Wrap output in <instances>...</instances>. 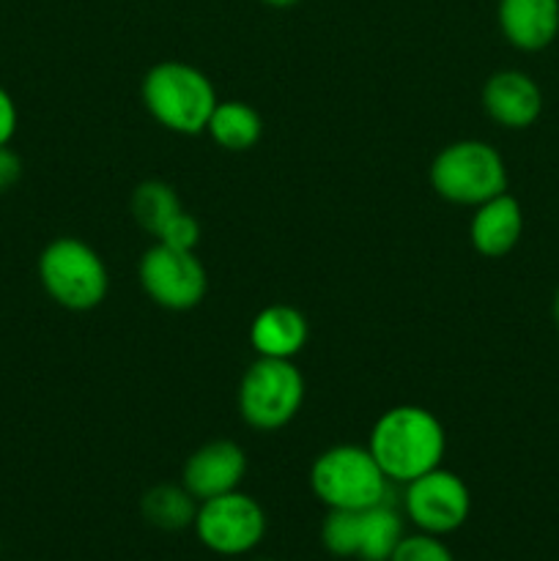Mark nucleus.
Returning <instances> with one entry per match:
<instances>
[{"instance_id":"f3484780","label":"nucleus","mask_w":559,"mask_h":561,"mask_svg":"<svg viewBox=\"0 0 559 561\" xmlns=\"http://www.w3.org/2000/svg\"><path fill=\"white\" fill-rule=\"evenodd\" d=\"M206 131L225 151H247L263 135V121L258 110L244 102H219L208 118Z\"/></svg>"},{"instance_id":"1a4fd4ad","label":"nucleus","mask_w":559,"mask_h":561,"mask_svg":"<svg viewBox=\"0 0 559 561\" xmlns=\"http://www.w3.org/2000/svg\"><path fill=\"white\" fill-rule=\"evenodd\" d=\"M140 288L157 301L159 307L173 312L192 310L203 301L208 290V277L203 263L192 250H175L168 244H153L142 252L137 266Z\"/></svg>"},{"instance_id":"5701e85b","label":"nucleus","mask_w":559,"mask_h":561,"mask_svg":"<svg viewBox=\"0 0 559 561\" xmlns=\"http://www.w3.org/2000/svg\"><path fill=\"white\" fill-rule=\"evenodd\" d=\"M20 175H22L20 157H16L9 146H0V195L9 192L11 186L20 181Z\"/></svg>"},{"instance_id":"9b49d317","label":"nucleus","mask_w":559,"mask_h":561,"mask_svg":"<svg viewBox=\"0 0 559 561\" xmlns=\"http://www.w3.org/2000/svg\"><path fill=\"white\" fill-rule=\"evenodd\" d=\"M482 107L504 129H529L543 113V91L526 71L504 69L488 77Z\"/></svg>"},{"instance_id":"412c9836","label":"nucleus","mask_w":559,"mask_h":561,"mask_svg":"<svg viewBox=\"0 0 559 561\" xmlns=\"http://www.w3.org/2000/svg\"><path fill=\"white\" fill-rule=\"evenodd\" d=\"M157 241L159 244L175 247V250L195 252L197 241H201V225H197V219L192 217V214L181 211V214H175L168 225H164L162 233L157 236Z\"/></svg>"},{"instance_id":"39448f33","label":"nucleus","mask_w":559,"mask_h":561,"mask_svg":"<svg viewBox=\"0 0 559 561\" xmlns=\"http://www.w3.org/2000/svg\"><path fill=\"white\" fill-rule=\"evenodd\" d=\"M438 197L458 206H480L507 192V164L486 140H458L438 151L431 164Z\"/></svg>"},{"instance_id":"f03ea898","label":"nucleus","mask_w":559,"mask_h":561,"mask_svg":"<svg viewBox=\"0 0 559 561\" xmlns=\"http://www.w3.org/2000/svg\"><path fill=\"white\" fill-rule=\"evenodd\" d=\"M142 104L153 121L179 135H201L219 104L212 80L181 60H162L142 77Z\"/></svg>"},{"instance_id":"b1692460","label":"nucleus","mask_w":559,"mask_h":561,"mask_svg":"<svg viewBox=\"0 0 559 561\" xmlns=\"http://www.w3.org/2000/svg\"><path fill=\"white\" fill-rule=\"evenodd\" d=\"M266 5H274V9H290V5H296L299 0H263Z\"/></svg>"},{"instance_id":"f8f14e48","label":"nucleus","mask_w":559,"mask_h":561,"mask_svg":"<svg viewBox=\"0 0 559 561\" xmlns=\"http://www.w3.org/2000/svg\"><path fill=\"white\" fill-rule=\"evenodd\" d=\"M499 31L521 53H540L559 36V0H499Z\"/></svg>"},{"instance_id":"2eb2a0df","label":"nucleus","mask_w":559,"mask_h":561,"mask_svg":"<svg viewBox=\"0 0 559 561\" xmlns=\"http://www.w3.org/2000/svg\"><path fill=\"white\" fill-rule=\"evenodd\" d=\"M406 537V520L400 510L389 502L373 504L360 510V542L356 559L360 561H389L398 542Z\"/></svg>"},{"instance_id":"423d86ee","label":"nucleus","mask_w":559,"mask_h":561,"mask_svg":"<svg viewBox=\"0 0 559 561\" xmlns=\"http://www.w3.org/2000/svg\"><path fill=\"white\" fill-rule=\"evenodd\" d=\"M305 400V378L290 359L258 356L239 383V411L255 431H280Z\"/></svg>"},{"instance_id":"dca6fc26","label":"nucleus","mask_w":559,"mask_h":561,"mask_svg":"<svg viewBox=\"0 0 559 561\" xmlns=\"http://www.w3.org/2000/svg\"><path fill=\"white\" fill-rule=\"evenodd\" d=\"M197 499L184 485H153L142 493L140 513L153 529L159 531H184L195 524Z\"/></svg>"},{"instance_id":"f257e3e1","label":"nucleus","mask_w":559,"mask_h":561,"mask_svg":"<svg viewBox=\"0 0 559 561\" xmlns=\"http://www.w3.org/2000/svg\"><path fill=\"white\" fill-rule=\"evenodd\" d=\"M367 449L389 482L409 485L442 466L447 436L433 411L422 405H395L376 420Z\"/></svg>"},{"instance_id":"aec40b11","label":"nucleus","mask_w":559,"mask_h":561,"mask_svg":"<svg viewBox=\"0 0 559 561\" xmlns=\"http://www.w3.org/2000/svg\"><path fill=\"white\" fill-rule=\"evenodd\" d=\"M389 561H455V557L442 537L414 531V535H406L398 542Z\"/></svg>"},{"instance_id":"4468645a","label":"nucleus","mask_w":559,"mask_h":561,"mask_svg":"<svg viewBox=\"0 0 559 561\" xmlns=\"http://www.w3.org/2000/svg\"><path fill=\"white\" fill-rule=\"evenodd\" d=\"M307 318L290 305H269L252 318L250 343L266 359H294L307 345Z\"/></svg>"},{"instance_id":"6ab92c4d","label":"nucleus","mask_w":559,"mask_h":561,"mask_svg":"<svg viewBox=\"0 0 559 561\" xmlns=\"http://www.w3.org/2000/svg\"><path fill=\"white\" fill-rule=\"evenodd\" d=\"M360 510H329L321 524V546L338 559H356Z\"/></svg>"},{"instance_id":"0eeeda50","label":"nucleus","mask_w":559,"mask_h":561,"mask_svg":"<svg viewBox=\"0 0 559 561\" xmlns=\"http://www.w3.org/2000/svg\"><path fill=\"white\" fill-rule=\"evenodd\" d=\"M192 529L206 551L230 559L255 551L266 537L269 520L255 499L230 491L197 504Z\"/></svg>"},{"instance_id":"4be33fe9","label":"nucleus","mask_w":559,"mask_h":561,"mask_svg":"<svg viewBox=\"0 0 559 561\" xmlns=\"http://www.w3.org/2000/svg\"><path fill=\"white\" fill-rule=\"evenodd\" d=\"M16 124H20V115H16L14 99L0 85V146H9L11 137L16 135Z\"/></svg>"},{"instance_id":"6e6552de","label":"nucleus","mask_w":559,"mask_h":561,"mask_svg":"<svg viewBox=\"0 0 559 561\" xmlns=\"http://www.w3.org/2000/svg\"><path fill=\"white\" fill-rule=\"evenodd\" d=\"M403 488V518H409L417 531L447 537L469 520L471 493L453 471L438 466Z\"/></svg>"},{"instance_id":"a211bd4d","label":"nucleus","mask_w":559,"mask_h":561,"mask_svg":"<svg viewBox=\"0 0 559 561\" xmlns=\"http://www.w3.org/2000/svg\"><path fill=\"white\" fill-rule=\"evenodd\" d=\"M184 211L179 195L164 181H142L135 192H132V217L140 225L146 233L159 236L164 225Z\"/></svg>"},{"instance_id":"ddd939ff","label":"nucleus","mask_w":559,"mask_h":561,"mask_svg":"<svg viewBox=\"0 0 559 561\" xmlns=\"http://www.w3.org/2000/svg\"><path fill=\"white\" fill-rule=\"evenodd\" d=\"M521 233H524V208L507 192L475 206V217L469 222V239L480 255H507L521 241Z\"/></svg>"},{"instance_id":"393cba45","label":"nucleus","mask_w":559,"mask_h":561,"mask_svg":"<svg viewBox=\"0 0 559 561\" xmlns=\"http://www.w3.org/2000/svg\"><path fill=\"white\" fill-rule=\"evenodd\" d=\"M554 323H557V329H559V288H557V294H554Z\"/></svg>"},{"instance_id":"a878e982","label":"nucleus","mask_w":559,"mask_h":561,"mask_svg":"<svg viewBox=\"0 0 559 561\" xmlns=\"http://www.w3.org/2000/svg\"><path fill=\"white\" fill-rule=\"evenodd\" d=\"M258 561H272V559H258Z\"/></svg>"},{"instance_id":"7ed1b4c3","label":"nucleus","mask_w":559,"mask_h":561,"mask_svg":"<svg viewBox=\"0 0 559 561\" xmlns=\"http://www.w3.org/2000/svg\"><path fill=\"white\" fill-rule=\"evenodd\" d=\"M312 496L327 510H367L389 499V480L367 447L338 444L312 460Z\"/></svg>"},{"instance_id":"20e7f679","label":"nucleus","mask_w":559,"mask_h":561,"mask_svg":"<svg viewBox=\"0 0 559 561\" xmlns=\"http://www.w3.org/2000/svg\"><path fill=\"white\" fill-rule=\"evenodd\" d=\"M38 279L55 305L75 312L99 307L107 296L110 274L104 261L85 241L60 236L38 255Z\"/></svg>"},{"instance_id":"9d476101","label":"nucleus","mask_w":559,"mask_h":561,"mask_svg":"<svg viewBox=\"0 0 559 561\" xmlns=\"http://www.w3.org/2000/svg\"><path fill=\"white\" fill-rule=\"evenodd\" d=\"M247 474V455L236 442H208L186 458L181 469V485L197 499L223 496L239 491Z\"/></svg>"}]
</instances>
